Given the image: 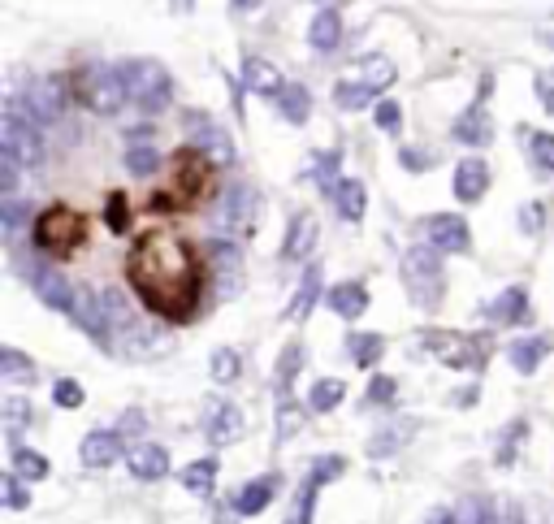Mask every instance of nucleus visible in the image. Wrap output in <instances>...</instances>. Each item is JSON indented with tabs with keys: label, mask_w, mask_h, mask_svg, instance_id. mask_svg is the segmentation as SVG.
Listing matches in <instances>:
<instances>
[{
	"label": "nucleus",
	"mask_w": 554,
	"mask_h": 524,
	"mask_svg": "<svg viewBox=\"0 0 554 524\" xmlns=\"http://www.w3.org/2000/svg\"><path fill=\"white\" fill-rule=\"evenodd\" d=\"M208 256L178 230H143L126 252V282L152 317L187 325L200 317L208 295Z\"/></svg>",
	"instance_id": "obj_1"
},
{
	"label": "nucleus",
	"mask_w": 554,
	"mask_h": 524,
	"mask_svg": "<svg viewBox=\"0 0 554 524\" xmlns=\"http://www.w3.org/2000/svg\"><path fill=\"white\" fill-rule=\"evenodd\" d=\"M217 191V165L213 156L200 152L195 143L174 152V161H169V187L156 191L148 208L152 213H187V208H200L204 200H213Z\"/></svg>",
	"instance_id": "obj_2"
},
{
	"label": "nucleus",
	"mask_w": 554,
	"mask_h": 524,
	"mask_svg": "<svg viewBox=\"0 0 554 524\" xmlns=\"http://www.w3.org/2000/svg\"><path fill=\"white\" fill-rule=\"evenodd\" d=\"M31 239L44 256L52 260H70L87 247V217L70 204H48L44 213L31 221Z\"/></svg>",
	"instance_id": "obj_3"
},
{
	"label": "nucleus",
	"mask_w": 554,
	"mask_h": 524,
	"mask_svg": "<svg viewBox=\"0 0 554 524\" xmlns=\"http://www.w3.org/2000/svg\"><path fill=\"white\" fill-rule=\"evenodd\" d=\"M117 70H122V78H126L130 100H135L143 113H165L169 109V100H174V78H169V70L161 61L139 57V61H122Z\"/></svg>",
	"instance_id": "obj_4"
},
{
	"label": "nucleus",
	"mask_w": 554,
	"mask_h": 524,
	"mask_svg": "<svg viewBox=\"0 0 554 524\" xmlns=\"http://www.w3.org/2000/svg\"><path fill=\"white\" fill-rule=\"evenodd\" d=\"M70 87H74L78 104H87L91 113H104V117L122 113V104L130 100L122 70H109V65H87V70H78Z\"/></svg>",
	"instance_id": "obj_5"
},
{
	"label": "nucleus",
	"mask_w": 554,
	"mask_h": 524,
	"mask_svg": "<svg viewBox=\"0 0 554 524\" xmlns=\"http://www.w3.org/2000/svg\"><path fill=\"white\" fill-rule=\"evenodd\" d=\"M403 282H407V295L416 299L420 308H438L442 304V260H438V247H412L403 256Z\"/></svg>",
	"instance_id": "obj_6"
},
{
	"label": "nucleus",
	"mask_w": 554,
	"mask_h": 524,
	"mask_svg": "<svg viewBox=\"0 0 554 524\" xmlns=\"http://www.w3.org/2000/svg\"><path fill=\"white\" fill-rule=\"evenodd\" d=\"M70 96H74V87L65 83L61 74H39L26 83V96H22V109L26 117H31L35 126H52V122H61L65 109H70Z\"/></svg>",
	"instance_id": "obj_7"
},
{
	"label": "nucleus",
	"mask_w": 554,
	"mask_h": 524,
	"mask_svg": "<svg viewBox=\"0 0 554 524\" xmlns=\"http://www.w3.org/2000/svg\"><path fill=\"white\" fill-rule=\"evenodd\" d=\"M0 152L18 156L26 169H35L39 161H44V139H39V126L26 117L22 100H13L5 109V122H0Z\"/></svg>",
	"instance_id": "obj_8"
},
{
	"label": "nucleus",
	"mask_w": 554,
	"mask_h": 524,
	"mask_svg": "<svg viewBox=\"0 0 554 524\" xmlns=\"http://www.w3.org/2000/svg\"><path fill=\"white\" fill-rule=\"evenodd\" d=\"M425 343L438 351L442 364H451V369H485L490 364V338H472V334H438L429 330Z\"/></svg>",
	"instance_id": "obj_9"
},
{
	"label": "nucleus",
	"mask_w": 554,
	"mask_h": 524,
	"mask_svg": "<svg viewBox=\"0 0 554 524\" xmlns=\"http://www.w3.org/2000/svg\"><path fill=\"white\" fill-rule=\"evenodd\" d=\"M204 434L213 447H230V442H239L247 434V416L239 403H230V399H213L204 408Z\"/></svg>",
	"instance_id": "obj_10"
},
{
	"label": "nucleus",
	"mask_w": 554,
	"mask_h": 524,
	"mask_svg": "<svg viewBox=\"0 0 554 524\" xmlns=\"http://www.w3.org/2000/svg\"><path fill=\"white\" fill-rule=\"evenodd\" d=\"M425 234L438 252H455V256H468L472 252V234H468V221L455 217V213H438L425 221Z\"/></svg>",
	"instance_id": "obj_11"
},
{
	"label": "nucleus",
	"mask_w": 554,
	"mask_h": 524,
	"mask_svg": "<svg viewBox=\"0 0 554 524\" xmlns=\"http://www.w3.org/2000/svg\"><path fill=\"white\" fill-rule=\"evenodd\" d=\"M126 451L130 447L117 429H91V434L83 438V447H78V460H83L87 468H113Z\"/></svg>",
	"instance_id": "obj_12"
},
{
	"label": "nucleus",
	"mask_w": 554,
	"mask_h": 524,
	"mask_svg": "<svg viewBox=\"0 0 554 524\" xmlns=\"http://www.w3.org/2000/svg\"><path fill=\"white\" fill-rule=\"evenodd\" d=\"M126 468L135 481H165L169 477V451L161 442H135L126 451Z\"/></svg>",
	"instance_id": "obj_13"
},
{
	"label": "nucleus",
	"mask_w": 554,
	"mask_h": 524,
	"mask_svg": "<svg viewBox=\"0 0 554 524\" xmlns=\"http://www.w3.org/2000/svg\"><path fill=\"white\" fill-rule=\"evenodd\" d=\"M35 295L44 299L48 308H57V312H74L78 308V295H74V286L61 278L57 269H35Z\"/></svg>",
	"instance_id": "obj_14"
},
{
	"label": "nucleus",
	"mask_w": 554,
	"mask_h": 524,
	"mask_svg": "<svg viewBox=\"0 0 554 524\" xmlns=\"http://www.w3.org/2000/svg\"><path fill=\"white\" fill-rule=\"evenodd\" d=\"M308 421V403H295L290 390H277V416H273V447H282L290 442Z\"/></svg>",
	"instance_id": "obj_15"
},
{
	"label": "nucleus",
	"mask_w": 554,
	"mask_h": 524,
	"mask_svg": "<svg viewBox=\"0 0 554 524\" xmlns=\"http://www.w3.org/2000/svg\"><path fill=\"white\" fill-rule=\"evenodd\" d=\"M316 234H321V221H316V213H299L295 221H290V230H286L282 256L286 260H308L312 247H316Z\"/></svg>",
	"instance_id": "obj_16"
},
{
	"label": "nucleus",
	"mask_w": 554,
	"mask_h": 524,
	"mask_svg": "<svg viewBox=\"0 0 554 524\" xmlns=\"http://www.w3.org/2000/svg\"><path fill=\"white\" fill-rule=\"evenodd\" d=\"M277 486H282V477H273V473L247 481V486L234 494V512H239V516H260V512H265V507L273 503Z\"/></svg>",
	"instance_id": "obj_17"
},
{
	"label": "nucleus",
	"mask_w": 554,
	"mask_h": 524,
	"mask_svg": "<svg viewBox=\"0 0 554 524\" xmlns=\"http://www.w3.org/2000/svg\"><path fill=\"white\" fill-rule=\"evenodd\" d=\"M554 351V338H516V343H507V360L516 373H537L542 369V360Z\"/></svg>",
	"instance_id": "obj_18"
},
{
	"label": "nucleus",
	"mask_w": 554,
	"mask_h": 524,
	"mask_svg": "<svg viewBox=\"0 0 554 524\" xmlns=\"http://www.w3.org/2000/svg\"><path fill=\"white\" fill-rule=\"evenodd\" d=\"M485 187H490V165H485V161L468 156V161H459V165H455V195H459L464 204L481 200Z\"/></svg>",
	"instance_id": "obj_19"
},
{
	"label": "nucleus",
	"mask_w": 554,
	"mask_h": 524,
	"mask_svg": "<svg viewBox=\"0 0 554 524\" xmlns=\"http://www.w3.org/2000/svg\"><path fill=\"white\" fill-rule=\"evenodd\" d=\"M325 304L334 308V317L355 321V317H364V312H368V291L360 282H338V286H329Z\"/></svg>",
	"instance_id": "obj_20"
},
{
	"label": "nucleus",
	"mask_w": 554,
	"mask_h": 524,
	"mask_svg": "<svg viewBox=\"0 0 554 524\" xmlns=\"http://www.w3.org/2000/svg\"><path fill=\"white\" fill-rule=\"evenodd\" d=\"M485 317L498 321V325H516V321H529V295H524V286H511L494 299L490 308H485Z\"/></svg>",
	"instance_id": "obj_21"
},
{
	"label": "nucleus",
	"mask_w": 554,
	"mask_h": 524,
	"mask_svg": "<svg viewBox=\"0 0 554 524\" xmlns=\"http://www.w3.org/2000/svg\"><path fill=\"white\" fill-rule=\"evenodd\" d=\"M217 473H221V464L213 460V455H204V460H195V464H187L178 473V481L187 486L191 494H200V499H208V494L217 490Z\"/></svg>",
	"instance_id": "obj_22"
},
{
	"label": "nucleus",
	"mask_w": 554,
	"mask_h": 524,
	"mask_svg": "<svg viewBox=\"0 0 554 524\" xmlns=\"http://www.w3.org/2000/svg\"><path fill=\"white\" fill-rule=\"evenodd\" d=\"M342 399H347V382H342V377H316L312 390H308V412L312 416L334 412Z\"/></svg>",
	"instance_id": "obj_23"
},
{
	"label": "nucleus",
	"mask_w": 554,
	"mask_h": 524,
	"mask_svg": "<svg viewBox=\"0 0 554 524\" xmlns=\"http://www.w3.org/2000/svg\"><path fill=\"white\" fill-rule=\"evenodd\" d=\"M243 83L252 87V91H260V96H277V91L286 87L282 74H277V65L260 61V57H247V61H243Z\"/></svg>",
	"instance_id": "obj_24"
},
{
	"label": "nucleus",
	"mask_w": 554,
	"mask_h": 524,
	"mask_svg": "<svg viewBox=\"0 0 554 524\" xmlns=\"http://www.w3.org/2000/svg\"><path fill=\"white\" fill-rule=\"evenodd\" d=\"M0 377L13 382V386H31L39 377V369H35V360L22 356L18 347H0Z\"/></svg>",
	"instance_id": "obj_25"
},
{
	"label": "nucleus",
	"mask_w": 554,
	"mask_h": 524,
	"mask_svg": "<svg viewBox=\"0 0 554 524\" xmlns=\"http://www.w3.org/2000/svg\"><path fill=\"white\" fill-rule=\"evenodd\" d=\"M191 143H195V148H200V152H208V156H213V165H217V169H230V165H234V143H230V135H226V130H217V126H204V130H200V135H195Z\"/></svg>",
	"instance_id": "obj_26"
},
{
	"label": "nucleus",
	"mask_w": 554,
	"mask_h": 524,
	"mask_svg": "<svg viewBox=\"0 0 554 524\" xmlns=\"http://www.w3.org/2000/svg\"><path fill=\"white\" fill-rule=\"evenodd\" d=\"M334 200H338V217H342V221H360V217H364V208H368L364 182L342 178L338 187H334Z\"/></svg>",
	"instance_id": "obj_27"
},
{
	"label": "nucleus",
	"mask_w": 554,
	"mask_h": 524,
	"mask_svg": "<svg viewBox=\"0 0 554 524\" xmlns=\"http://www.w3.org/2000/svg\"><path fill=\"white\" fill-rule=\"evenodd\" d=\"M321 299V269H308L303 273V286L295 291V299H290V308H286V317L290 321H308V312H312V304Z\"/></svg>",
	"instance_id": "obj_28"
},
{
	"label": "nucleus",
	"mask_w": 554,
	"mask_h": 524,
	"mask_svg": "<svg viewBox=\"0 0 554 524\" xmlns=\"http://www.w3.org/2000/svg\"><path fill=\"white\" fill-rule=\"evenodd\" d=\"M455 139H459V143H490V139H494V122H490V113H485V109L464 113V117L455 122Z\"/></svg>",
	"instance_id": "obj_29"
},
{
	"label": "nucleus",
	"mask_w": 554,
	"mask_h": 524,
	"mask_svg": "<svg viewBox=\"0 0 554 524\" xmlns=\"http://www.w3.org/2000/svg\"><path fill=\"white\" fill-rule=\"evenodd\" d=\"M308 39H312V48H321V52L338 48V39H342V22H338V13H334V9H321V13H316L312 26H308Z\"/></svg>",
	"instance_id": "obj_30"
},
{
	"label": "nucleus",
	"mask_w": 554,
	"mask_h": 524,
	"mask_svg": "<svg viewBox=\"0 0 554 524\" xmlns=\"http://www.w3.org/2000/svg\"><path fill=\"white\" fill-rule=\"evenodd\" d=\"M347 351H351V360L360 364V369H373V364L386 356V338H381V334H351Z\"/></svg>",
	"instance_id": "obj_31"
},
{
	"label": "nucleus",
	"mask_w": 554,
	"mask_h": 524,
	"mask_svg": "<svg viewBox=\"0 0 554 524\" xmlns=\"http://www.w3.org/2000/svg\"><path fill=\"white\" fill-rule=\"evenodd\" d=\"M208 373H213V382H221V386L239 382V377H243V356L234 347H217L213 360H208Z\"/></svg>",
	"instance_id": "obj_32"
},
{
	"label": "nucleus",
	"mask_w": 554,
	"mask_h": 524,
	"mask_svg": "<svg viewBox=\"0 0 554 524\" xmlns=\"http://www.w3.org/2000/svg\"><path fill=\"white\" fill-rule=\"evenodd\" d=\"M13 473H18L22 481H44V477L52 473V464H48L39 451L18 447V442H13Z\"/></svg>",
	"instance_id": "obj_33"
},
{
	"label": "nucleus",
	"mask_w": 554,
	"mask_h": 524,
	"mask_svg": "<svg viewBox=\"0 0 554 524\" xmlns=\"http://www.w3.org/2000/svg\"><path fill=\"white\" fill-rule=\"evenodd\" d=\"M277 109H282L290 122H308V109H312V100H308V91L295 87V83H286L282 91H277Z\"/></svg>",
	"instance_id": "obj_34"
},
{
	"label": "nucleus",
	"mask_w": 554,
	"mask_h": 524,
	"mask_svg": "<svg viewBox=\"0 0 554 524\" xmlns=\"http://www.w3.org/2000/svg\"><path fill=\"white\" fill-rule=\"evenodd\" d=\"M303 369V347L299 343H290L282 356H277V369H273V382L277 390H290V382H295V373Z\"/></svg>",
	"instance_id": "obj_35"
},
{
	"label": "nucleus",
	"mask_w": 554,
	"mask_h": 524,
	"mask_svg": "<svg viewBox=\"0 0 554 524\" xmlns=\"http://www.w3.org/2000/svg\"><path fill=\"white\" fill-rule=\"evenodd\" d=\"M126 169L135 178H152L156 169H161V156H156L148 143H130V152H126Z\"/></svg>",
	"instance_id": "obj_36"
},
{
	"label": "nucleus",
	"mask_w": 554,
	"mask_h": 524,
	"mask_svg": "<svg viewBox=\"0 0 554 524\" xmlns=\"http://www.w3.org/2000/svg\"><path fill=\"white\" fill-rule=\"evenodd\" d=\"M0 412H5V429H9V434H13V438H18V434H22V429H26V425H31V412H35V408H31V403H26V399H18V395H9L5 403H0Z\"/></svg>",
	"instance_id": "obj_37"
},
{
	"label": "nucleus",
	"mask_w": 554,
	"mask_h": 524,
	"mask_svg": "<svg viewBox=\"0 0 554 524\" xmlns=\"http://www.w3.org/2000/svg\"><path fill=\"white\" fill-rule=\"evenodd\" d=\"M529 152H533V165L542 169V174H554V135L529 130Z\"/></svg>",
	"instance_id": "obj_38"
},
{
	"label": "nucleus",
	"mask_w": 554,
	"mask_h": 524,
	"mask_svg": "<svg viewBox=\"0 0 554 524\" xmlns=\"http://www.w3.org/2000/svg\"><path fill=\"white\" fill-rule=\"evenodd\" d=\"M373 96H377V91L368 87V83H342V87L334 91V100L342 104V109H364V104L373 100Z\"/></svg>",
	"instance_id": "obj_39"
},
{
	"label": "nucleus",
	"mask_w": 554,
	"mask_h": 524,
	"mask_svg": "<svg viewBox=\"0 0 554 524\" xmlns=\"http://www.w3.org/2000/svg\"><path fill=\"white\" fill-rule=\"evenodd\" d=\"M364 83L373 87V91L390 87V83H394V65H390L386 57H368V61H364Z\"/></svg>",
	"instance_id": "obj_40"
},
{
	"label": "nucleus",
	"mask_w": 554,
	"mask_h": 524,
	"mask_svg": "<svg viewBox=\"0 0 554 524\" xmlns=\"http://www.w3.org/2000/svg\"><path fill=\"white\" fill-rule=\"evenodd\" d=\"M455 524H494V507H485L481 499H464L455 507Z\"/></svg>",
	"instance_id": "obj_41"
},
{
	"label": "nucleus",
	"mask_w": 554,
	"mask_h": 524,
	"mask_svg": "<svg viewBox=\"0 0 554 524\" xmlns=\"http://www.w3.org/2000/svg\"><path fill=\"white\" fill-rule=\"evenodd\" d=\"M52 399H57V408H83V386L74 382V377H61L57 386H52Z\"/></svg>",
	"instance_id": "obj_42"
},
{
	"label": "nucleus",
	"mask_w": 554,
	"mask_h": 524,
	"mask_svg": "<svg viewBox=\"0 0 554 524\" xmlns=\"http://www.w3.org/2000/svg\"><path fill=\"white\" fill-rule=\"evenodd\" d=\"M126 226H130V204H126L122 191H113L109 195V230L113 234H126Z\"/></svg>",
	"instance_id": "obj_43"
},
{
	"label": "nucleus",
	"mask_w": 554,
	"mask_h": 524,
	"mask_svg": "<svg viewBox=\"0 0 554 524\" xmlns=\"http://www.w3.org/2000/svg\"><path fill=\"white\" fill-rule=\"evenodd\" d=\"M0 494H5V507H13V512H22V507H26V490H22V477L18 473L0 477Z\"/></svg>",
	"instance_id": "obj_44"
},
{
	"label": "nucleus",
	"mask_w": 554,
	"mask_h": 524,
	"mask_svg": "<svg viewBox=\"0 0 554 524\" xmlns=\"http://www.w3.org/2000/svg\"><path fill=\"white\" fill-rule=\"evenodd\" d=\"M0 217H5V234H18V226L26 221V208H22L18 195H5V200H0Z\"/></svg>",
	"instance_id": "obj_45"
},
{
	"label": "nucleus",
	"mask_w": 554,
	"mask_h": 524,
	"mask_svg": "<svg viewBox=\"0 0 554 524\" xmlns=\"http://www.w3.org/2000/svg\"><path fill=\"white\" fill-rule=\"evenodd\" d=\"M377 126L386 130V135H399V126H403L399 104H394V100H381V104H377Z\"/></svg>",
	"instance_id": "obj_46"
},
{
	"label": "nucleus",
	"mask_w": 554,
	"mask_h": 524,
	"mask_svg": "<svg viewBox=\"0 0 554 524\" xmlns=\"http://www.w3.org/2000/svg\"><path fill=\"white\" fill-rule=\"evenodd\" d=\"M494 524H524V507L516 499H494Z\"/></svg>",
	"instance_id": "obj_47"
},
{
	"label": "nucleus",
	"mask_w": 554,
	"mask_h": 524,
	"mask_svg": "<svg viewBox=\"0 0 554 524\" xmlns=\"http://www.w3.org/2000/svg\"><path fill=\"white\" fill-rule=\"evenodd\" d=\"M334 169H338V156H316V161H312V178L321 182V187L334 191V187H338V182H334Z\"/></svg>",
	"instance_id": "obj_48"
},
{
	"label": "nucleus",
	"mask_w": 554,
	"mask_h": 524,
	"mask_svg": "<svg viewBox=\"0 0 554 524\" xmlns=\"http://www.w3.org/2000/svg\"><path fill=\"white\" fill-rule=\"evenodd\" d=\"M368 403H394V377H373V386H368Z\"/></svg>",
	"instance_id": "obj_49"
},
{
	"label": "nucleus",
	"mask_w": 554,
	"mask_h": 524,
	"mask_svg": "<svg viewBox=\"0 0 554 524\" xmlns=\"http://www.w3.org/2000/svg\"><path fill=\"white\" fill-rule=\"evenodd\" d=\"M143 429H148V416H139V412H126V416H122V425H117V434H122V438H139Z\"/></svg>",
	"instance_id": "obj_50"
},
{
	"label": "nucleus",
	"mask_w": 554,
	"mask_h": 524,
	"mask_svg": "<svg viewBox=\"0 0 554 524\" xmlns=\"http://www.w3.org/2000/svg\"><path fill=\"white\" fill-rule=\"evenodd\" d=\"M524 230H529V234L542 230V204H529V208H524Z\"/></svg>",
	"instance_id": "obj_51"
},
{
	"label": "nucleus",
	"mask_w": 554,
	"mask_h": 524,
	"mask_svg": "<svg viewBox=\"0 0 554 524\" xmlns=\"http://www.w3.org/2000/svg\"><path fill=\"white\" fill-rule=\"evenodd\" d=\"M420 524H455V512H446V507H438V512H429Z\"/></svg>",
	"instance_id": "obj_52"
},
{
	"label": "nucleus",
	"mask_w": 554,
	"mask_h": 524,
	"mask_svg": "<svg viewBox=\"0 0 554 524\" xmlns=\"http://www.w3.org/2000/svg\"><path fill=\"white\" fill-rule=\"evenodd\" d=\"M234 5H239V9H256L260 0H234Z\"/></svg>",
	"instance_id": "obj_53"
},
{
	"label": "nucleus",
	"mask_w": 554,
	"mask_h": 524,
	"mask_svg": "<svg viewBox=\"0 0 554 524\" xmlns=\"http://www.w3.org/2000/svg\"><path fill=\"white\" fill-rule=\"evenodd\" d=\"M546 109L554 113V91H546Z\"/></svg>",
	"instance_id": "obj_54"
},
{
	"label": "nucleus",
	"mask_w": 554,
	"mask_h": 524,
	"mask_svg": "<svg viewBox=\"0 0 554 524\" xmlns=\"http://www.w3.org/2000/svg\"><path fill=\"white\" fill-rule=\"evenodd\" d=\"M286 524H303V516H295V520H286Z\"/></svg>",
	"instance_id": "obj_55"
}]
</instances>
